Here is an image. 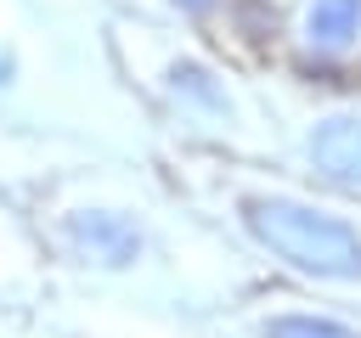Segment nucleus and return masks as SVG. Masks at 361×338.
Here are the masks:
<instances>
[{"label":"nucleus","instance_id":"nucleus-1","mask_svg":"<svg viewBox=\"0 0 361 338\" xmlns=\"http://www.w3.org/2000/svg\"><path fill=\"white\" fill-rule=\"evenodd\" d=\"M243 220L271 254H282L288 265H299L310 276H333V282L361 276V237L322 208H305L288 197H248Z\"/></svg>","mask_w":361,"mask_h":338},{"label":"nucleus","instance_id":"nucleus-2","mask_svg":"<svg viewBox=\"0 0 361 338\" xmlns=\"http://www.w3.org/2000/svg\"><path fill=\"white\" fill-rule=\"evenodd\" d=\"M68 242L90 259V265H130L141 254V231L124 214H73L68 220Z\"/></svg>","mask_w":361,"mask_h":338},{"label":"nucleus","instance_id":"nucleus-3","mask_svg":"<svg viewBox=\"0 0 361 338\" xmlns=\"http://www.w3.org/2000/svg\"><path fill=\"white\" fill-rule=\"evenodd\" d=\"M310 163L327 175V180H338V186H361V118H327V124H316V135H310Z\"/></svg>","mask_w":361,"mask_h":338},{"label":"nucleus","instance_id":"nucleus-4","mask_svg":"<svg viewBox=\"0 0 361 338\" xmlns=\"http://www.w3.org/2000/svg\"><path fill=\"white\" fill-rule=\"evenodd\" d=\"M305 34L310 45L322 51H344L355 34H361V0H316L305 11Z\"/></svg>","mask_w":361,"mask_h":338},{"label":"nucleus","instance_id":"nucleus-5","mask_svg":"<svg viewBox=\"0 0 361 338\" xmlns=\"http://www.w3.org/2000/svg\"><path fill=\"white\" fill-rule=\"evenodd\" d=\"M265 338H361V332H350L344 321H327V315H276L265 327Z\"/></svg>","mask_w":361,"mask_h":338},{"label":"nucleus","instance_id":"nucleus-6","mask_svg":"<svg viewBox=\"0 0 361 338\" xmlns=\"http://www.w3.org/2000/svg\"><path fill=\"white\" fill-rule=\"evenodd\" d=\"M175 90H186V96H197V101H209V107H226V96L209 84V68H197V62H180V68H175Z\"/></svg>","mask_w":361,"mask_h":338},{"label":"nucleus","instance_id":"nucleus-7","mask_svg":"<svg viewBox=\"0 0 361 338\" xmlns=\"http://www.w3.org/2000/svg\"><path fill=\"white\" fill-rule=\"evenodd\" d=\"M175 6H186V11H209L214 0H175Z\"/></svg>","mask_w":361,"mask_h":338}]
</instances>
